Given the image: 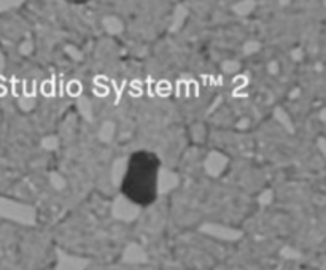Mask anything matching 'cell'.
<instances>
[{"label": "cell", "mask_w": 326, "mask_h": 270, "mask_svg": "<svg viewBox=\"0 0 326 270\" xmlns=\"http://www.w3.org/2000/svg\"><path fill=\"white\" fill-rule=\"evenodd\" d=\"M226 162H227V159H226V156L221 154V153H218V151L210 153V154H208L207 159H205V170H207V174L212 175V176H218L221 172L226 169V165H227Z\"/></svg>", "instance_id": "cell-1"}, {"label": "cell", "mask_w": 326, "mask_h": 270, "mask_svg": "<svg viewBox=\"0 0 326 270\" xmlns=\"http://www.w3.org/2000/svg\"><path fill=\"white\" fill-rule=\"evenodd\" d=\"M178 186V175L170 172L167 169H163L161 174H159V193H169L172 189H175Z\"/></svg>", "instance_id": "cell-2"}, {"label": "cell", "mask_w": 326, "mask_h": 270, "mask_svg": "<svg viewBox=\"0 0 326 270\" xmlns=\"http://www.w3.org/2000/svg\"><path fill=\"white\" fill-rule=\"evenodd\" d=\"M115 132H116L115 122L113 121H105L99 129V140L103 143L112 142L113 137H115Z\"/></svg>", "instance_id": "cell-3"}, {"label": "cell", "mask_w": 326, "mask_h": 270, "mask_svg": "<svg viewBox=\"0 0 326 270\" xmlns=\"http://www.w3.org/2000/svg\"><path fill=\"white\" fill-rule=\"evenodd\" d=\"M103 27L107 29L108 34H120L122 29H124V24L120 19L118 16H107L105 19H103Z\"/></svg>", "instance_id": "cell-4"}, {"label": "cell", "mask_w": 326, "mask_h": 270, "mask_svg": "<svg viewBox=\"0 0 326 270\" xmlns=\"http://www.w3.org/2000/svg\"><path fill=\"white\" fill-rule=\"evenodd\" d=\"M124 169H126V161H124V159H118V161L113 164L112 178H113L115 185H120L121 178H122V175H124Z\"/></svg>", "instance_id": "cell-5"}, {"label": "cell", "mask_w": 326, "mask_h": 270, "mask_svg": "<svg viewBox=\"0 0 326 270\" xmlns=\"http://www.w3.org/2000/svg\"><path fill=\"white\" fill-rule=\"evenodd\" d=\"M255 7H256L255 2H239L234 7V11H236V15H239V16H247L253 11Z\"/></svg>", "instance_id": "cell-6"}, {"label": "cell", "mask_w": 326, "mask_h": 270, "mask_svg": "<svg viewBox=\"0 0 326 270\" xmlns=\"http://www.w3.org/2000/svg\"><path fill=\"white\" fill-rule=\"evenodd\" d=\"M274 116H275V119H277V121H280L282 124H284L285 129H290V131H293V122H291L290 118H288V115L284 112V110H282V108H277Z\"/></svg>", "instance_id": "cell-7"}, {"label": "cell", "mask_w": 326, "mask_h": 270, "mask_svg": "<svg viewBox=\"0 0 326 270\" xmlns=\"http://www.w3.org/2000/svg\"><path fill=\"white\" fill-rule=\"evenodd\" d=\"M50 183L53 185L54 189H58V191H61V189H64L65 185H67L65 178H64L62 175H58V174H51V176H50Z\"/></svg>", "instance_id": "cell-8"}, {"label": "cell", "mask_w": 326, "mask_h": 270, "mask_svg": "<svg viewBox=\"0 0 326 270\" xmlns=\"http://www.w3.org/2000/svg\"><path fill=\"white\" fill-rule=\"evenodd\" d=\"M261 50V43L258 40H250L244 45V53L245 54H256Z\"/></svg>", "instance_id": "cell-9"}, {"label": "cell", "mask_w": 326, "mask_h": 270, "mask_svg": "<svg viewBox=\"0 0 326 270\" xmlns=\"http://www.w3.org/2000/svg\"><path fill=\"white\" fill-rule=\"evenodd\" d=\"M41 146L46 151H54L59 146V140L56 137H45L41 140Z\"/></svg>", "instance_id": "cell-10"}, {"label": "cell", "mask_w": 326, "mask_h": 270, "mask_svg": "<svg viewBox=\"0 0 326 270\" xmlns=\"http://www.w3.org/2000/svg\"><path fill=\"white\" fill-rule=\"evenodd\" d=\"M239 67L241 65H239L237 60H224L223 65H221V69H223L224 73H234L239 70Z\"/></svg>", "instance_id": "cell-11"}, {"label": "cell", "mask_w": 326, "mask_h": 270, "mask_svg": "<svg viewBox=\"0 0 326 270\" xmlns=\"http://www.w3.org/2000/svg\"><path fill=\"white\" fill-rule=\"evenodd\" d=\"M20 51H21L22 54H30V53L34 51V43L30 41L29 39L24 40L21 45H20Z\"/></svg>", "instance_id": "cell-12"}, {"label": "cell", "mask_w": 326, "mask_h": 270, "mask_svg": "<svg viewBox=\"0 0 326 270\" xmlns=\"http://www.w3.org/2000/svg\"><path fill=\"white\" fill-rule=\"evenodd\" d=\"M267 70H269L270 75H277V73H279V70H280L279 62H277V60H270V62L267 64Z\"/></svg>", "instance_id": "cell-13"}, {"label": "cell", "mask_w": 326, "mask_h": 270, "mask_svg": "<svg viewBox=\"0 0 326 270\" xmlns=\"http://www.w3.org/2000/svg\"><path fill=\"white\" fill-rule=\"evenodd\" d=\"M272 191H264L261 195H260V200H261V204H269V202H272Z\"/></svg>", "instance_id": "cell-14"}, {"label": "cell", "mask_w": 326, "mask_h": 270, "mask_svg": "<svg viewBox=\"0 0 326 270\" xmlns=\"http://www.w3.org/2000/svg\"><path fill=\"white\" fill-rule=\"evenodd\" d=\"M248 124H250V119H247V118H245V119H241V121L237 122V129H247Z\"/></svg>", "instance_id": "cell-15"}, {"label": "cell", "mask_w": 326, "mask_h": 270, "mask_svg": "<svg viewBox=\"0 0 326 270\" xmlns=\"http://www.w3.org/2000/svg\"><path fill=\"white\" fill-rule=\"evenodd\" d=\"M291 56H293V59H296V60L303 59V51H301V50H294V51L291 53Z\"/></svg>", "instance_id": "cell-16"}]
</instances>
